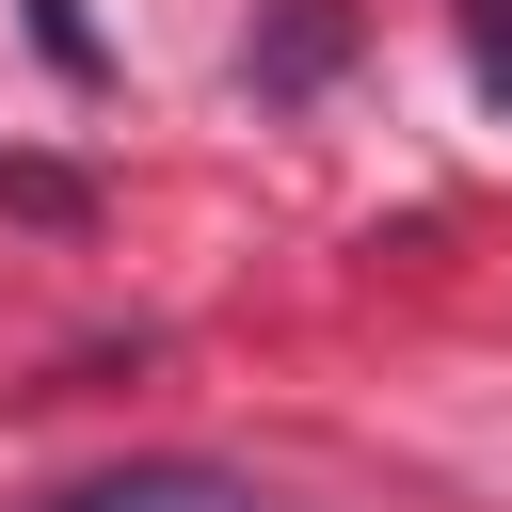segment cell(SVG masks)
I'll use <instances>...</instances> for the list:
<instances>
[{
  "instance_id": "obj_1",
  "label": "cell",
  "mask_w": 512,
  "mask_h": 512,
  "mask_svg": "<svg viewBox=\"0 0 512 512\" xmlns=\"http://www.w3.org/2000/svg\"><path fill=\"white\" fill-rule=\"evenodd\" d=\"M48 512H272V496L224 464H112V480H64Z\"/></svg>"
},
{
  "instance_id": "obj_2",
  "label": "cell",
  "mask_w": 512,
  "mask_h": 512,
  "mask_svg": "<svg viewBox=\"0 0 512 512\" xmlns=\"http://www.w3.org/2000/svg\"><path fill=\"white\" fill-rule=\"evenodd\" d=\"M320 64H336V0H288V16L256 32V96H304Z\"/></svg>"
},
{
  "instance_id": "obj_3",
  "label": "cell",
  "mask_w": 512,
  "mask_h": 512,
  "mask_svg": "<svg viewBox=\"0 0 512 512\" xmlns=\"http://www.w3.org/2000/svg\"><path fill=\"white\" fill-rule=\"evenodd\" d=\"M0 208H32V224H80V208H96V192H80V176H64V160H0Z\"/></svg>"
},
{
  "instance_id": "obj_4",
  "label": "cell",
  "mask_w": 512,
  "mask_h": 512,
  "mask_svg": "<svg viewBox=\"0 0 512 512\" xmlns=\"http://www.w3.org/2000/svg\"><path fill=\"white\" fill-rule=\"evenodd\" d=\"M32 48H48L64 80H96V32H80V0H32Z\"/></svg>"
},
{
  "instance_id": "obj_5",
  "label": "cell",
  "mask_w": 512,
  "mask_h": 512,
  "mask_svg": "<svg viewBox=\"0 0 512 512\" xmlns=\"http://www.w3.org/2000/svg\"><path fill=\"white\" fill-rule=\"evenodd\" d=\"M480 80H496V112H512V0H480Z\"/></svg>"
}]
</instances>
